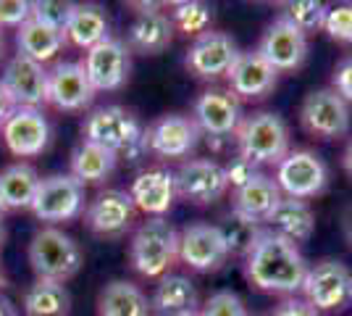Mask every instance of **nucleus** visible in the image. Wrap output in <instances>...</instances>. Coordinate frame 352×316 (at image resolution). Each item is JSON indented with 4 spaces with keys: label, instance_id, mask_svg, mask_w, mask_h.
<instances>
[{
    "label": "nucleus",
    "instance_id": "f257e3e1",
    "mask_svg": "<svg viewBox=\"0 0 352 316\" xmlns=\"http://www.w3.org/2000/svg\"><path fill=\"white\" fill-rule=\"evenodd\" d=\"M245 274L258 290L294 295L302 293V282L308 277V261L302 258L294 242L284 240L263 227L255 248L245 258Z\"/></svg>",
    "mask_w": 352,
    "mask_h": 316
},
{
    "label": "nucleus",
    "instance_id": "f03ea898",
    "mask_svg": "<svg viewBox=\"0 0 352 316\" xmlns=\"http://www.w3.org/2000/svg\"><path fill=\"white\" fill-rule=\"evenodd\" d=\"M82 140L95 143L129 161H140L147 153L145 127L124 105H100L89 111L82 124Z\"/></svg>",
    "mask_w": 352,
    "mask_h": 316
},
{
    "label": "nucleus",
    "instance_id": "7ed1b4c3",
    "mask_svg": "<svg viewBox=\"0 0 352 316\" xmlns=\"http://www.w3.org/2000/svg\"><path fill=\"white\" fill-rule=\"evenodd\" d=\"M129 261L145 280H161L179 261V232L166 216L145 219L134 229L129 242Z\"/></svg>",
    "mask_w": 352,
    "mask_h": 316
},
{
    "label": "nucleus",
    "instance_id": "20e7f679",
    "mask_svg": "<svg viewBox=\"0 0 352 316\" xmlns=\"http://www.w3.org/2000/svg\"><path fill=\"white\" fill-rule=\"evenodd\" d=\"M234 140L236 156L252 166H276L289 153V127L274 111H255L250 116H242Z\"/></svg>",
    "mask_w": 352,
    "mask_h": 316
},
{
    "label": "nucleus",
    "instance_id": "39448f33",
    "mask_svg": "<svg viewBox=\"0 0 352 316\" xmlns=\"http://www.w3.org/2000/svg\"><path fill=\"white\" fill-rule=\"evenodd\" d=\"M30 264L37 280L69 282L85 264V253L72 235L58 227H43L34 232L30 242Z\"/></svg>",
    "mask_w": 352,
    "mask_h": 316
},
{
    "label": "nucleus",
    "instance_id": "423d86ee",
    "mask_svg": "<svg viewBox=\"0 0 352 316\" xmlns=\"http://www.w3.org/2000/svg\"><path fill=\"white\" fill-rule=\"evenodd\" d=\"M85 209H87L85 185L72 174H50L40 180L30 211L45 227H56L79 219Z\"/></svg>",
    "mask_w": 352,
    "mask_h": 316
},
{
    "label": "nucleus",
    "instance_id": "0eeeda50",
    "mask_svg": "<svg viewBox=\"0 0 352 316\" xmlns=\"http://www.w3.org/2000/svg\"><path fill=\"white\" fill-rule=\"evenodd\" d=\"M302 301L316 311H342L352 303V269L337 258H323L308 266Z\"/></svg>",
    "mask_w": 352,
    "mask_h": 316
},
{
    "label": "nucleus",
    "instance_id": "6e6552de",
    "mask_svg": "<svg viewBox=\"0 0 352 316\" xmlns=\"http://www.w3.org/2000/svg\"><path fill=\"white\" fill-rule=\"evenodd\" d=\"M300 124L318 140H339L350 132V103L331 87H321L305 95L300 105Z\"/></svg>",
    "mask_w": 352,
    "mask_h": 316
},
{
    "label": "nucleus",
    "instance_id": "1a4fd4ad",
    "mask_svg": "<svg viewBox=\"0 0 352 316\" xmlns=\"http://www.w3.org/2000/svg\"><path fill=\"white\" fill-rule=\"evenodd\" d=\"M276 185L281 196L308 200V198L321 196L329 182V169L323 164L321 156L313 151H289L279 164H276Z\"/></svg>",
    "mask_w": 352,
    "mask_h": 316
},
{
    "label": "nucleus",
    "instance_id": "9d476101",
    "mask_svg": "<svg viewBox=\"0 0 352 316\" xmlns=\"http://www.w3.org/2000/svg\"><path fill=\"white\" fill-rule=\"evenodd\" d=\"M200 127L192 116L184 114H163L145 129L147 153L158 156L161 161H190L197 143H200Z\"/></svg>",
    "mask_w": 352,
    "mask_h": 316
},
{
    "label": "nucleus",
    "instance_id": "9b49d317",
    "mask_svg": "<svg viewBox=\"0 0 352 316\" xmlns=\"http://www.w3.org/2000/svg\"><path fill=\"white\" fill-rule=\"evenodd\" d=\"M174 182L176 198L187 200L192 206H210V203L221 200L229 190L223 166L210 158L182 161V166L174 171Z\"/></svg>",
    "mask_w": 352,
    "mask_h": 316
},
{
    "label": "nucleus",
    "instance_id": "f8f14e48",
    "mask_svg": "<svg viewBox=\"0 0 352 316\" xmlns=\"http://www.w3.org/2000/svg\"><path fill=\"white\" fill-rule=\"evenodd\" d=\"M50 121L40 108H14L0 127V140L16 158L43 156L50 145Z\"/></svg>",
    "mask_w": 352,
    "mask_h": 316
},
{
    "label": "nucleus",
    "instance_id": "ddd939ff",
    "mask_svg": "<svg viewBox=\"0 0 352 316\" xmlns=\"http://www.w3.org/2000/svg\"><path fill=\"white\" fill-rule=\"evenodd\" d=\"M276 72H297L308 59V34L294 27L284 14H279L265 27L261 43L255 48Z\"/></svg>",
    "mask_w": 352,
    "mask_h": 316
},
{
    "label": "nucleus",
    "instance_id": "4468645a",
    "mask_svg": "<svg viewBox=\"0 0 352 316\" xmlns=\"http://www.w3.org/2000/svg\"><path fill=\"white\" fill-rule=\"evenodd\" d=\"M236 56H239V48H236L232 34L208 30L200 37L192 40V45L187 48L184 66L197 79L213 82V79H221V76L229 74V69L234 66Z\"/></svg>",
    "mask_w": 352,
    "mask_h": 316
},
{
    "label": "nucleus",
    "instance_id": "2eb2a0df",
    "mask_svg": "<svg viewBox=\"0 0 352 316\" xmlns=\"http://www.w3.org/2000/svg\"><path fill=\"white\" fill-rule=\"evenodd\" d=\"M95 92H111L126 85L132 69V50L124 40L108 37L100 45L89 48L82 61Z\"/></svg>",
    "mask_w": 352,
    "mask_h": 316
},
{
    "label": "nucleus",
    "instance_id": "dca6fc26",
    "mask_svg": "<svg viewBox=\"0 0 352 316\" xmlns=\"http://www.w3.org/2000/svg\"><path fill=\"white\" fill-rule=\"evenodd\" d=\"M82 216H85V224L92 235H98V238H124L134 227L137 209H134L129 193L108 187V190H100L89 200Z\"/></svg>",
    "mask_w": 352,
    "mask_h": 316
},
{
    "label": "nucleus",
    "instance_id": "f3484780",
    "mask_svg": "<svg viewBox=\"0 0 352 316\" xmlns=\"http://www.w3.org/2000/svg\"><path fill=\"white\" fill-rule=\"evenodd\" d=\"M179 261L192 271H219L229 261V251L223 245L219 227L195 222L179 232Z\"/></svg>",
    "mask_w": 352,
    "mask_h": 316
},
{
    "label": "nucleus",
    "instance_id": "a211bd4d",
    "mask_svg": "<svg viewBox=\"0 0 352 316\" xmlns=\"http://www.w3.org/2000/svg\"><path fill=\"white\" fill-rule=\"evenodd\" d=\"M192 119L200 127V132L213 140L236 135L242 124V103L223 87H208L206 92L197 95Z\"/></svg>",
    "mask_w": 352,
    "mask_h": 316
},
{
    "label": "nucleus",
    "instance_id": "6ab92c4d",
    "mask_svg": "<svg viewBox=\"0 0 352 316\" xmlns=\"http://www.w3.org/2000/svg\"><path fill=\"white\" fill-rule=\"evenodd\" d=\"M0 85L8 92L14 108H40L47 103V69L21 53L6 63Z\"/></svg>",
    "mask_w": 352,
    "mask_h": 316
},
{
    "label": "nucleus",
    "instance_id": "aec40b11",
    "mask_svg": "<svg viewBox=\"0 0 352 316\" xmlns=\"http://www.w3.org/2000/svg\"><path fill=\"white\" fill-rule=\"evenodd\" d=\"M92 98L95 87L89 85L82 61H58L53 69H47V103L56 111H85Z\"/></svg>",
    "mask_w": 352,
    "mask_h": 316
},
{
    "label": "nucleus",
    "instance_id": "412c9836",
    "mask_svg": "<svg viewBox=\"0 0 352 316\" xmlns=\"http://www.w3.org/2000/svg\"><path fill=\"white\" fill-rule=\"evenodd\" d=\"M229 87L226 90L234 95L236 101H263L276 90L279 72L258 53V50H239L234 66L226 74Z\"/></svg>",
    "mask_w": 352,
    "mask_h": 316
},
{
    "label": "nucleus",
    "instance_id": "4be33fe9",
    "mask_svg": "<svg viewBox=\"0 0 352 316\" xmlns=\"http://www.w3.org/2000/svg\"><path fill=\"white\" fill-rule=\"evenodd\" d=\"M132 24L126 30V48L142 56H158L174 43V24L168 14L158 11V6H137Z\"/></svg>",
    "mask_w": 352,
    "mask_h": 316
},
{
    "label": "nucleus",
    "instance_id": "5701e85b",
    "mask_svg": "<svg viewBox=\"0 0 352 316\" xmlns=\"http://www.w3.org/2000/svg\"><path fill=\"white\" fill-rule=\"evenodd\" d=\"M129 198H132L134 209L147 213V219L166 216L176 200L174 171H168L163 166H153V169L140 171L129 187Z\"/></svg>",
    "mask_w": 352,
    "mask_h": 316
},
{
    "label": "nucleus",
    "instance_id": "b1692460",
    "mask_svg": "<svg viewBox=\"0 0 352 316\" xmlns=\"http://www.w3.org/2000/svg\"><path fill=\"white\" fill-rule=\"evenodd\" d=\"M265 229L284 238V240L294 242V245H300V242L310 240V235L316 229V213H313L308 200L281 196V200L265 219Z\"/></svg>",
    "mask_w": 352,
    "mask_h": 316
},
{
    "label": "nucleus",
    "instance_id": "393cba45",
    "mask_svg": "<svg viewBox=\"0 0 352 316\" xmlns=\"http://www.w3.org/2000/svg\"><path fill=\"white\" fill-rule=\"evenodd\" d=\"M281 200V190L274 177L268 174H255L248 185H242L239 190H234L232 196V211L248 216L258 224H265L268 213L274 211V206Z\"/></svg>",
    "mask_w": 352,
    "mask_h": 316
},
{
    "label": "nucleus",
    "instance_id": "a878e982",
    "mask_svg": "<svg viewBox=\"0 0 352 316\" xmlns=\"http://www.w3.org/2000/svg\"><path fill=\"white\" fill-rule=\"evenodd\" d=\"M63 34H66V43L82 48V50L100 45L103 40L111 37L108 14L95 3H74L72 19H69Z\"/></svg>",
    "mask_w": 352,
    "mask_h": 316
},
{
    "label": "nucleus",
    "instance_id": "bb28decb",
    "mask_svg": "<svg viewBox=\"0 0 352 316\" xmlns=\"http://www.w3.org/2000/svg\"><path fill=\"white\" fill-rule=\"evenodd\" d=\"M197 287L190 277H182V274H166L158 280L155 293L150 298V306L163 316H184L195 314L197 311Z\"/></svg>",
    "mask_w": 352,
    "mask_h": 316
},
{
    "label": "nucleus",
    "instance_id": "cd10ccee",
    "mask_svg": "<svg viewBox=\"0 0 352 316\" xmlns=\"http://www.w3.org/2000/svg\"><path fill=\"white\" fill-rule=\"evenodd\" d=\"M16 45H19V53L27 56V59L37 61V63H47L58 56L63 48L69 45L66 43V34L53 27H47L37 19H27L19 30H16Z\"/></svg>",
    "mask_w": 352,
    "mask_h": 316
},
{
    "label": "nucleus",
    "instance_id": "c85d7f7f",
    "mask_svg": "<svg viewBox=\"0 0 352 316\" xmlns=\"http://www.w3.org/2000/svg\"><path fill=\"white\" fill-rule=\"evenodd\" d=\"M118 156L111 151H105L95 143H79L72 153V177L82 182L85 187L87 185H103L113 171H116Z\"/></svg>",
    "mask_w": 352,
    "mask_h": 316
},
{
    "label": "nucleus",
    "instance_id": "c756f323",
    "mask_svg": "<svg viewBox=\"0 0 352 316\" xmlns=\"http://www.w3.org/2000/svg\"><path fill=\"white\" fill-rule=\"evenodd\" d=\"M147 295L126 280H113L98 295V316H147Z\"/></svg>",
    "mask_w": 352,
    "mask_h": 316
},
{
    "label": "nucleus",
    "instance_id": "7c9ffc66",
    "mask_svg": "<svg viewBox=\"0 0 352 316\" xmlns=\"http://www.w3.org/2000/svg\"><path fill=\"white\" fill-rule=\"evenodd\" d=\"M40 187V174L32 164H11L0 171V193L8 211L32 209V200L37 196Z\"/></svg>",
    "mask_w": 352,
    "mask_h": 316
},
{
    "label": "nucleus",
    "instance_id": "2f4dec72",
    "mask_svg": "<svg viewBox=\"0 0 352 316\" xmlns=\"http://www.w3.org/2000/svg\"><path fill=\"white\" fill-rule=\"evenodd\" d=\"M24 316H69L72 311V293L63 282L34 280V285L24 293Z\"/></svg>",
    "mask_w": 352,
    "mask_h": 316
},
{
    "label": "nucleus",
    "instance_id": "473e14b6",
    "mask_svg": "<svg viewBox=\"0 0 352 316\" xmlns=\"http://www.w3.org/2000/svg\"><path fill=\"white\" fill-rule=\"evenodd\" d=\"M216 227H219L229 256H242V258H248V253L255 248V242H258L261 232H263V224L252 222V219L236 213V211L221 216V222Z\"/></svg>",
    "mask_w": 352,
    "mask_h": 316
},
{
    "label": "nucleus",
    "instance_id": "72a5a7b5",
    "mask_svg": "<svg viewBox=\"0 0 352 316\" xmlns=\"http://www.w3.org/2000/svg\"><path fill=\"white\" fill-rule=\"evenodd\" d=\"M168 19H171L174 30L184 32L187 37H200L203 32L210 30L213 8L208 3H200V0H184V3H174L171 6Z\"/></svg>",
    "mask_w": 352,
    "mask_h": 316
},
{
    "label": "nucleus",
    "instance_id": "f704fd0d",
    "mask_svg": "<svg viewBox=\"0 0 352 316\" xmlns=\"http://www.w3.org/2000/svg\"><path fill=\"white\" fill-rule=\"evenodd\" d=\"M284 8H287L284 16L292 21L294 27H300L305 34L316 30H323L326 11H329L323 3H316V0H297V3H287Z\"/></svg>",
    "mask_w": 352,
    "mask_h": 316
},
{
    "label": "nucleus",
    "instance_id": "c9c22d12",
    "mask_svg": "<svg viewBox=\"0 0 352 316\" xmlns=\"http://www.w3.org/2000/svg\"><path fill=\"white\" fill-rule=\"evenodd\" d=\"M72 11L74 3H63V0H37V3H32V19H37V21H43V24L58 32H66Z\"/></svg>",
    "mask_w": 352,
    "mask_h": 316
},
{
    "label": "nucleus",
    "instance_id": "e433bc0d",
    "mask_svg": "<svg viewBox=\"0 0 352 316\" xmlns=\"http://www.w3.org/2000/svg\"><path fill=\"white\" fill-rule=\"evenodd\" d=\"M323 30H326V34L331 40L352 45V3L329 8L326 11V21H323Z\"/></svg>",
    "mask_w": 352,
    "mask_h": 316
},
{
    "label": "nucleus",
    "instance_id": "4c0bfd02",
    "mask_svg": "<svg viewBox=\"0 0 352 316\" xmlns=\"http://www.w3.org/2000/svg\"><path fill=\"white\" fill-rule=\"evenodd\" d=\"M200 316H248V311H245V303L236 293L221 290V293H213L208 298Z\"/></svg>",
    "mask_w": 352,
    "mask_h": 316
},
{
    "label": "nucleus",
    "instance_id": "58836bf2",
    "mask_svg": "<svg viewBox=\"0 0 352 316\" xmlns=\"http://www.w3.org/2000/svg\"><path fill=\"white\" fill-rule=\"evenodd\" d=\"M27 19H32V3L27 0H0V30H19Z\"/></svg>",
    "mask_w": 352,
    "mask_h": 316
},
{
    "label": "nucleus",
    "instance_id": "ea45409f",
    "mask_svg": "<svg viewBox=\"0 0 352 316\" xmlns=\"http://www.w3.org/2000/svg\"><path fill=\"white\" fill-rule=\"evenodd\" d=\"M223 171H226V182H229V187H234V190H239L242 185H248L255 174H258V166H252L250 161H245V158H232V164L223 166Z\"/></svg>",
    "mask_w": 352,
    "mask_h": 316
},
{
    "label": "nucleus",
    "instance_id": "a19ab883",
    "mask_svg": "<svg viewBox=\"0 0 352 316\" xmlns=\"http://www.w3.org/2000/svg\"><path fill=\"white\" fill-rule=\"evenodd\" d=\"M331 90H337L347 103H352V56L342 59L334 66V76H331Z\"/></svg>",
    "mask_w": 352,
    "mask_h": 316
},
{
    "label": "nucleus",
    "instance_id": "79ce46f5",
    "mask_svg": "<svg viewBox=\"0 0 352 316\" xmlns=\"http://www.w3.org/2000/svg\"><path fill=\"white\" fill-rule=\"evenodd\" d=\"M274 316H318V311L313 306H308L302 298H287L276 306Z\"/></svg>",
    "mask_w": 352,
    "mask_h": 316
},
{
    "label": "nucleus",
    "instance_id": "37998d69",
    "mask_svg": "<svg viewBox=\"0 0 352 316\" xmlns=\"http://www.w3.org/2000/svg\"><path fill=\"white\" fill-rule=\"evenodd\" d=\"M11 111H14V103H11L8 92L3 90V85H0V127H3V121L11 116Z\"/></svg>",
    "mask_w": 352,
    "mask_h": 316
},
{
    "label": "nucleus",
    "instance_id": "c03bdc74",
    "mask_svg": "<svg viewBox=\"0 0 352 316\" xmlns=\"http://www.w3.org/2000/svg\"><path fill=\"white\" fill-rule=\"evenodd\" d=\"M342 229H344V238H347V242L352 245V206L344 211V216H342Z\"/></svg>",
    "mask_w": 352,
    "mask_h": 316
},
{
    "label": "nucleus",
    "instance_id": "a18cd8bd",
    "mask_svg": "<svg viewBox=\"0 0 352 316\" xmlns=\"http://www.w3.org/2000/svg\"><path fill=\"white\" fill-rule=\"evenodd\" d=\"M0 316H19V308L6 295H0Z\"/></svg>",
    "mask_w": 352,
    "mask_h": 316
},
{
    "label": "nucleus",
    "instance_id": "49530a36",
    "mask_svg": "<svg viewBox=\"0 0 352 316\" xmlns=\"http://www.w3.org/2000/svg\"><path fill=\"white\" fill-rule=\"evenodd\" d=\"M342 164H344V171L352 177V143L347 145V151H344V156H342Z\"/></svg>",
    "mask_w": 352,
    "mask_h": 316
},
{
    "label": "nucleus",
    "instance_id": "de8ad7c7",
    "mask_svg": "<svg viewBox=\"0 0 352 316\" xmlns=\"http://www.w3.org/2000/svg\"><path fill=\"white\" fill-rule=\"evenodd\" d=\"M6 211H8V206H6V200H3V193H0V219H3Z\"/></svg>",
    "mask_w": 352,
    "mask_h": 316
},
{
    "label": "nucleus",
    "instance_id": "09e8293b",
    "mask_svg": "<svg viewBox=\"0 0 352 316\" xmlns=\"http://www.w3.org/2000/svg\"><path fill=\"white\" fill-rule=\"evenodd\" d=\"M3 240H6V227H3V219H0V248H3Z\"/></svg>",
    "mask_w": 352,
    "mask_h": 316
},
{
    "label": "nucleus",
    "instance_id": "8fccbe9b",
    "mask_svg": "<svg viewBox=\"0 0 352 316\" xmlns=\"http://www.w3.org/2000/svg\"><path fill=\"white\" fill-rule=\"evenodd\" d=\"M6 287V274H3V266H0V290Z\"/></svg>",
    "mask_w": 352,
    "mask_h": 316
},
{
    "label": "nucleus",
    "instance_id": "3c124183",
    "mask_svg": "<svg viewBox=\"0 0 352 316\" xmlns=\"http://www.w3.org/2000/svg\"><path fill=\"white\" fill-rule=\"evenodd\" d=\"M3 45H6V43H3V30H0V59H3Z\"/></svg>",
    "mask_w": 352,
    "mask_h": 316
},
{
    "label": "nucleus",
    "instance_id": "603ef678",
    "mask_svg": "<svg viewBox=\"0 0 352 316\" xmlns=\"http://www.w3.org/2000/svg\"><path fill=\"white\" fill-rule=\"evenodd\" d=\"M184 316H200V311H195V314H184Z\"/></svg>",
    "mask_w": 352,
    "mask_h": 316
}]
</instances>
